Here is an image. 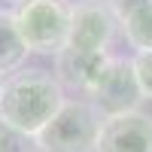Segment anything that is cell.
<instances>
[{"mask_svg": "<svg viewBox=\"0 0 152 152\" xmlns=\"http://www.w3.org/2000/svg\"><path fill=\"white\" fill-rule=\"evenodd\" d=\"M67 104L64 85L49 70H24L6 79L3 97H0V119L12 128L37 137L49 122L58 116V110Z\"/></svg>", "mask_w": 152, "mask_h": 152, "instance_id": "cell-1", "label": "cell"}, {"mask_svg": "<svg viewBox=\"0 0 152 152\" xmlns=\"http://www.w3.org/2000/svg\"><path fill=\"white\" fill-rule=\"evenodd\" d=\"M104 116L88 97H67L58 116L37 134L40 152H97Z\"/></svg>", "mask_w": 152, "mask_h": 152, "instance_id": "cell-2", "label": "cell"}, {"mask_svg": "<svg viewBox=\"0 0 152 152\" xmlns=\"http://www.w3.org/2000/svg\"><path fill=\"white\" fill-rule=\"evenodd\" d=\"M15 21L31 52L58 55L70 43L73 3L70 0H21L15 6Z\"/></svg>", "mask_w": 152, "mask_h": 152, "instance_id": "cell-3", "label": "cell"}, {"mask_svg": "<svg viewBox=\"0 0 152 152\" xmlns=\"http://www.w3.org/2000/svg\"><path fill=\"white\" fill-rule=\"evenodd\" d=\"M88 100L97 107V113L104 119L113 116H122V113H134L143 100V91L137 85V76L131 61H122V58H110V64L104 67L97 85L91 88Z\"/></svg>", "mask_w": 152, "mask_h": 152, "instance_id": "cell-4", "label": "cell"}, {"mask_svg": "<svg viewBox=\"0 0 152 152\" xmlns=\"http://www.w3.org/2000/svg\"><path fill=\"white\" fill-rule=\"evenodd\" d=\"M119 15L110 0H82L73 6V28H70V43L73 49L82 52H97L110 55V43L116 37Z\"/></svg>", "mask_w": 152, "mask_h": 152, "instance_id": "cell-5", "label": "cell"}, {"mask_svg": "<svg viewBox=\"0 0 152 152\" xmlns=\"http://www.w3.org/2000/svg\"><path fill=\"white\" fill-rule=\"evenodd\" d=\"M97 152H152V116L134 110L107 119Z\"/></svg>", "mask_w": 152, "mask_h": 152, "instance_id": "cell-6", "label": "cell"}, {"mask_svg": "<svg viewBox=\"0 0 152 152\" xmlns=\"http://www.w3.org/2000/svg\"><path fill=\"white\" fill-rule=\"evenodd\" d=\"M113 55H97V52H82V49H61L55 55V79L64 85V88H73V91H82L85 97L91 94V88L97 85L104 67L110 64Z\"/></svg>", "mask_w": 152, "mask_h": 152, "instance_id": "cell-7", "label": "cell"}, {"mask_svg": "<svg viewBox=\"0 0 152 152\" xmlns=\"http://www.w3.org/2000/svg\"><path fill=\"white\" fill-rule=\"evenodd\" d=\"M28 43L18 31V21H15V12L9 9H0V76L6 73H15L24 58H28Z\"/></svg>", "mask_w": 152, "mask_h": 152, "instance_id": "cell-8", "label": "cell"}, {"mask_svg": "<svg viewBox=\"0 0 152 152\" xmlns=\"http://www.w3.org/2000/svg\"><path fill=\"white\" fill-rule=\"evenodd\" d=\"M119 21H122V34H125V40H128L131 49L152 52V0H146L143 6L131 9Z\"/></svg>", "mask_w": 152, "mask_h": 152, "instance_id": "cell-9", "label": "cell"}, {"mask_svg": "<svg viewBox=\"0 0 152 152\" xmlns=\"http://www.w3.org/2000/svg\"><path fill=\"white\" fill-rule=\"evenodd\" d=\"M0 152H40V146H37V137L12 128L9 122L0 119Z\"/></svg>", "mask_w": 152, "mask_h": 152, "instance_id": "cell-10", "label": "cell"}, {"mask_svg": "<svg viewBox=\"0 0 152 152\" xmlns=\"http://www.w3.org/2000/svg\"><path fill=\"white\" fill-rule=\"evenodd\" d=\"M131 67L137 76V85L143 91V100H152V52H137L131 58Z\"/></svg>", "mask_w": 152, "mask_h": 152, "instance_id": "cell-11", "label": "cell"}, {"mask_svg": "<svg viewBox=\"0 0 152 152\" xmlns=\"http://www.w3.org/2000/svg\"><path fill=\"white\" fill-rule=\"evenodd\" d=\"M113 3V9H116V15L122 18V15H128L131 9H137V6H143L146 0H110Z\"/></svg>", "mask_w": 152, "mask_h": 152, "instance_id": "cell-12", "label": "cell"}, {"mask_svg": "<svg viewBox=\"0 0 152 152\" xmlns=\"http://www.w3.org/2000/svg\"><path fill=\"white\" fill-rule=\"evenodd\" d=\"M3 88H6V79H3V76H0V97H3Z\"/></svg>", "mask_w": 152, "mask_h": 152, "instance_id": "cell-13", "label": "cell"}, {"mask_svg": "<svg viewBox=\"0 0 152 152\" xmlns=\"http://www.w3.org/2000/svg\"><path fill=\"white\" fill-rule=\"evenodd\" d=\"M12 3H21V0H12Z\"/></svg>", "mask_w": 152, "mask_h": 152, "instance_id": "cell-14", "label": "cell"}]
</instances>
